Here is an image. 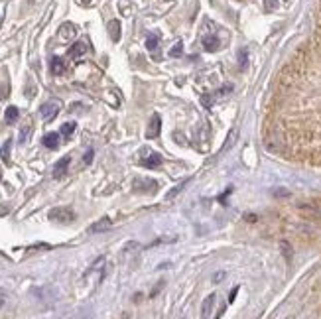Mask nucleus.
Listing matches in <instances>:
<instances>
[{"mask_svg": "<svg viewBox=\"0 0 321 319\" xmlns=\"http://www.w3.org/2000/svg\"><path fill=\"white\" fill-rule=\"evenodd\" d=\"M49 219H51V221H59V223H71V221L75 219V215H73V211L67 209V207H57V209L49 211Z\"/></svg>", "mask_w": 321, "mask_h": 319, "instance_id": "obj_1", "label": "nucleus"}, {"mask_svg": "<svg viewBox=\"0 0 321 319\" xmlns=\"http://www.w3.org/2000/svg\"><path fill=\"white\" fill-rule=\"evenodd\" d=\"M59 109H61V103H59V101H47L45 105H41V109H40L41 119H43V120H53L55 117H57Z\"/></svg>", "mask_w": 321, "mask_h": 319, "instance_id": "obj_2", "label": "nucleus"}, {"mask_svg": "<svg viewBox=\"0 0 321 319\" xmlns=\"http://www.w3.org/2000/svg\"><path fill=\"white\" fill-rule=\"evenodd\" d=\"M160 128H161V120L158 115H154L150 119V124H148V130H146V138H158L160 136Z\"/></svg>", "mask_w": 321, "mask_h": 319, "instance_id": "obj_3", "label": "nucleus"}, {"mask_svg": "<svg viewBox=\"0 0 321 319\" xmlns=\"http://www.w3.org/2000/svg\"><path fill=\"white\" fill-rule=\"evenodd\" d=\"M69 163H71V158H69V156H63V158L53 165V177H55V179H57V177H63L65 171H67V167H69Z\"/></svg>", "mask_w": 321, "mask_h": 319, "instance_id": "obj_4", "label": "nucleus"}, {"mask_svg": "<svg viewBox=\"0 0 321 319\" xmlns=\"http://www.w3.org/2000/svg\"><path fill=\"white\" fill-rule=\"evenodd\" d=\"M215 294H211V296H207L205 300H203V304H201V318L207 319L211 314H213V308H215Z\"/></svg>", "mask_w": 321, "mask_h": 319, "instance_id": "obj_5", "label": "nucleus"}, {"mask_svg": "<svg viewBox=\"0 0 321 319\" xmlns=\"http://www.w3.org/2000/svg\"><path fill=\"white\" fill-rule=\"evenodd\" d=\"M189 181H191V177H187V179H183L181 183H177V185H173V187H171V189H169V191L165 193V199H167V201L175 199V197H177V195H179V193H181V191L185 189V185H187Z\"/></svg>", "mask_w": 321, "mask_h": 319, "instance_id": "obj_6", "label": "nucleus"}, {"mask_svg": "<svg viewBox=\"0 0 321 319\" xmlns=\"http://www.w3.org/2000/svg\"><path fill=\"white\" fill-rule=\"evenodd\" d=\"M51 73L53 75H63L65 73V61L61 57H51Z\"/></svg>", "mask_w": 321, "mask_h": 319, "instance_id": "obj_7", "label": "nucleus"}, {"mask_svg": "<svg viewBox=\"0 0 321 319\" xmlns=\"http://www.w3.org/2000/svg\"><path fill=\"white\" fill-rule=\"evenodd\" d=\"M73 36H75V26H73V24H63V26L59 28V38L63 41L71 40Z\"/></svg>", "mask_w": 321, "mask_h": 319, "instance_id": "obj_8", "label": "nucleus"}, {"mask_svg": "<svg viewBox=\"0 0 321 319\" xmlns=\"http://www.w3.org/2000/svg\"><path fill=\"white\" fill-rule=\"evenodd\" d=\"M41 142H43L45 148H51V150H53V148H57V144H59V136H57V132H49V134L43 136Z\"/></svg>", "mask_w": 321, "mask_h": 319, "instance_id": "obj_9", "label": "nucleus"}, {"mask_svg": "<svg viewBox=\"0 0 321 319\" xmlns=\"http://www.w3.org/2000/svg\"><path fill=\"white\" fill-rule=\"evenodd\" d=\"M107 229H111V219H101V221H97L95 225H91L89 227V233H101V231H107Z\"/></svg>", "mask_w": 321, "mask_h": 319, "instance_id": "obj_10", "label": "nucleus"}, {"mask_svg": "<svg viewBox=\"0 0 321 319\" xmlns=\"http://www.w3.org/2000/svg\"><path fill=\"white\" fill-rule=\"evenodd\" d=\"M161 163V156L158 152H152L148 158L142 160V165H146V167H158Z\"/></svg>", "mask_w": 321, "mask_h": 319, "instance_id": "obj_11", "label": "nucleus"}, {"mask_svg": "<svg viewBox=\"0 0 321 319\" xmlns=\"http://www.w3.org/2000/svg\"><path fill=\"white\" fill-rule=\"evenodd\" d=\"M109 34H111L113 41H119V38H121V22L119 20L109 22Z\"/></svg>", "mask_w": 321, "mask_h": 319, "instance_id": "obj_12", "label": "nucleus"}, {"mask_svg": "<svg viewBox=\"0 0 321 319\" xmlns=\"http://www.w3.org/2000/svg\"><path fill=\"white\" fill-rule=\"evenodd\" d=\"M85 51H87V45H85L83 41H77V43H73V47L69 49V57H75V59H77V57H81Z\"/></svg>", "mask_w": 321, "mask_h": 319, "instance_id": "obj_13", "label": "nucleus"}, {"mask_svg": "<svg viewBox=\"0 0 321 319\" xmlns=\"http://www.w3.org/2000/svg\"><path fill=\"white\" fill-rule=\"evenodd\" d=\"M203 47H205L207 51H215V49L219 47V40H217L215 36H207V38H203Z\"/></svg>", "mask_w": 321, "mask_h": 319, "instance_id": "obj_14", "label": "nucleus"}, {"mask_svg": "<svg viewBox=\"0 0 321 319\" xmlns=\"http://www.w3.org/2000/svg\"><path fill=\"white\" fill-rule=\"evenodd\" d=\"M10 146H12V140H6V142H4V146L0 148V158L4 160L6 163L10 161Z\"/></svg>", "mask_w": 321, "mask_h": 319, "instance_id": "obj_15", "label": "nucleus"}, {"mask_svg": "<svg viewBox=\"0 0 321 319\" xmlns=\"http://www.w3.org/2000/svg\"><path fill=\"white\" fill-rule=\"evenodd\" d=\"M63 136H71L73 132H75V122H65L63 126H61V130H59Z\"/></svg>", "mask_w": 321, "mask_h": 319, "instance_id": "obj_16", "label": "nucleus"}, {"mask_svg": "<svg viewBox=\"0 0 321 319\" xmlns=\"http://www.w3.org/2000/svg\"><path fill=\"white\" fill-rule=\"evenodd\" d=\"M4 117H6V122H14V120L18 119V109L16 107H8Z\"/></svg>", "mask_w": 321, "mask_h": 319, "instance_id": "obj_17", "label": "nucleus"}, {"mask_svg": "<svg viewBox=\"0 0 321 319\" xmlns=\"http://www.w3.org/2000/svg\"><path fill=\"white\" fill-rule=\"evenodd\" d=\"M158 36H148V40H146V47L150 49V51H156L158 49Z\"/></svg>", "mask_w": 321, "mask_h": 319, "instance_id": "obj_18", "label": "nucleus"}, {"mask_svg": "<svg viewBox=\"0 0 321 319\" xmlns=\"http://www.w3.org/2000/svg\"><path fill=\"white\" fill-rule=\"evenodd\" d=\"M181 51H183V41H177V43L169 49V55H171V57H179V55H181Z\"/></svg>", "mask_w": 321, "mask_h": 319, "instance_id": "obj_19", "label": "nucleus"}, {"mask_svg": "<svg viewBox=\"0 0 321 319\" xmlns=\"http://www.w3.org/2000/svg\"><path fill=\"white\" fill-rule=\"evenodd\" d=\"M32 132V126H26V128H22L20 130V142L24 144V142H28V134Z\"/></svg>", "mask_w": 321, "mask_h": 319, "instance_id": "obj_20", "label": "nucleus"}, {"mask_svg": "<svg viewBox=\"0 0 321 319\" xmlns=\"http://www.w3.org/2000/svg\"><path fill=\"white\" fill-rule=\"evenodd\" d=\"M282 250H284L286 258H290V244H288V242H282Z\"/></svg>", "mask_w": 321, "mask_h": 319, "instance_id": "obj_21", "label": "nucleus"}, {"mask_svg": "<svg viewBox=\"0 0 321 319\" xmlns=\"http://www.w3.org/2000/svg\"><path fill=\"white\" fill-rule=\"evenodd\" d=\"M83 161H85V163H91V161H93V150H89V152L85 154V158H83Z\"/></svg>", "mask_w": 321, "mask_h": 319, "instance_id": "obj_22", "label": "nucleus"}, {"mask_svg": "<svg viewBox=\"0 0 321 319\" xmlns=\"http://www.w3.org/2000/svg\"><path fill=\"white\" fill-rule=\"evenodd\" d=\"M244 63H246V49H241V65L244 67Z\"/></svg>", "mask_w": 321, "mask_h": 319, "instance_id": "obj_23", "label": "nucleus"}, {"mask_svg": "<svg viewBox=\"0 0 321 319\" xmlns=\"http://www.w3.org/2000/svg\"><path fill=\"white\" fill-rule=\"evenodd\" d=\"M223 278H225V274H223V272H219V274H217V276H215L213 280H215V282H221Z\"/></svg>", "mask_w": 321, "mask_h": 319, "instance_id": "obj_24", "label": "nucleus"}, {"mask_svg": "<svg viewBox=\"0 0 321 319\" xmlns=\"http://www.w3.org/2000/svg\"><path fill=\"white\" fill-rule=\"evenodd\" d=\"M235 296H237V290H233V294L229 296V302H233V300H235Z\"/></svg>", "mask_w": 321, "mask_h": 319, "instance_id": "obj_25", "label": "nucleus"}]
</instances>
